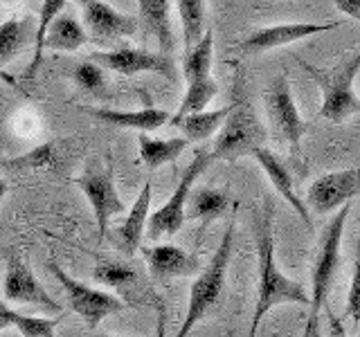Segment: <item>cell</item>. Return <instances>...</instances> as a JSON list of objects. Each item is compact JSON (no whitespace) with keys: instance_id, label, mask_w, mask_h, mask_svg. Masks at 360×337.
Masks as SVG:
<instances>
[{"instance_id":"cell-1","label":"cell","mask_w":360,"mask_h":337,"mask_svg":"<svg viewBox=\"0 0 360 337\" xmlns=\"http://www.w3.org/2000/svg\"><path fill=\"white\" fill-rule=\"evenodd\" d=\"M275 205L268 196L264 198V209L257 225V261H259V286H257V303L252 312L250 337L257 335V329L266 315L281 306V303H300L309 306V295L302 284L284 275L277 265L275 256V236H273Z\"/></svg>"},{"instance_id":"cell-2","label":"cell","mask_w":360,"mask_h":337,"mask_svg":"<svg viewBox=\"0 0 360 337\" xmlns=\"http://www.w3.org/2000/svg\"><path fill=\"white\" fill-rule=\"evenodd\" d=\"M266 140H268V131L264 126V121L259 119L250 97H248L243 74L239 72L232 88L230 112L217 135L212 157H219V160H239V157L252 155L257 149H262Z\"/></svg>"},{"instance_id":"cell-3","label":"cell","mask_w":360,"mask_h":337,"mask_svg":"<svg viewBox=\"0 0 360 337\" xmlns=\"http://www.w3.org/2000/svg\"><path fill=\"white\" fill-rule=\"evenodd\" d=\"M234 230H236V223L232 218L228 227H225V234L217 247V252L212 254L210 263L200 270V275L194 279V284H191L185 322L174 337H187L189 331L219 303L223 288H225V275H228V265L234 252Z\"/></svg>"},{"instance_id":"cell-4","label":"cell","mask_w":360,"mask_h":337,"mask_svg":"<svg viewBox=\"0 0 360 337\" xmlns=\"http://www.w3.org/2000/svg\"><path fill=\"white\" fill-rule=\"evenodd\" d=\"M302 67L307 70L315 84L322 90V108L320 117L329 121H345L347 117L356 115L360 110V99L354 93V81L358 77L360 67V52H354L349 56V61L340 63L331 72H324L320 67H315L311 63L300 61Z\"/></svg>"},{"instance_id":"cell-5","label":"cell","mask_w":360,"mask_h":337,"mask_svg":"<svg viewBox=\"0 0 360 337\" xmlns=\"http://www.w3.org/2000/svg\"><path fill=\"white\" fill-rule=\"evenodd\" d=\"M349 213H352V202L340 207V211L326 223V227L320 234L318 252H315L313 261V272H311V295H309V306L311 315L309 317H320L322 308L326 306V297H329V288L333 284V277L340 265V247H342V234Z\"/></svg>"},{"instance_id":"cell-6","label":"cell","mask_w":360,"mask_h":337,"mask_svg":"<svg viewBox=\"0 0 360 337\" xmlns=\"http://www.w3.org/2000/svg\"><path fill=\"white\" fill-rule=\"evenodd\" d=\"M266 110L273 124L275 138L286 146L292 162L302 168V138L309 131V124L302 119L295 99H292L290 81L284 74H277L266 88Z\"/></svg>"},{"instance_id":"cell-7","label":"cell","mask_w":360,"mask_h":337,"mask_svg":"<svg viewBox=\"0 0 360 337\" xmlns=\"http://www.w3.org/2000/svg\"><path fill=\"white\" fill-rule=\"evenodd\" d=\"M214 160L212 151L200 146V149L194 153V160L189 162V166L183 171V178H180L178 187L174 189L172 198H169L160 209H155L153 213H149V220H146V236L149 241H160L165 236H176L180 232L185 223V202L191 187H194L196 178L205 171L210 166V162Z\"/></svg>"},{"instance_id":"cell-8","label":"cell","mask_w":360,"mask_h":337,"mask_svg":"<svg viewBox=\"0 0 360 337\" xmlns=\"http://www.w3.org/2000/svg\"><path fill=\"white\" fill-rule=\"evenodd\" d=\"M48 270H50V275L56 277V281L61 284L70 308L86 322L90 331L97 329L104 317H108L112 312H120V310H124V306H127L120 297L110 295L108 290L90 288V286L82 284L79 279L70 277L56 261H50Z\"/></svg>"},{"instance_id":"cell-9","label":"cell","mask_w":360,"mask_h":337,"mask_svg":"<svg viewBox=\"0 0 360 337\" xmlns=\"http://www.w3.org/2000/svg\"><path fill=\"white\" fill-rule=\"evenodd\" d=\"M75 185L86 194L88 202L93 205L97 227H99V243H104L108 234V223L112 216L127 211L124 202L112 183V171L110 166H101L99 162H93L86 166V171L75 180Z\"/></svg>"},{"instance_id":"cell-10","label":"cell","mask_w":360,"mask_h":337,"mask_svg":"<svg viewBox=\"0 0 360 337\" xmlns=\"http://www.w3.org/2000/svg\"><path fill=\"white\" fill-rule=\"evenodd\" d=\"M90 61L97 63L101 70H112L120 74H140V72H155L176 81V63L172 56L162 52H149L138 48H117V50H104V52H90Z\"/></svg>"},{"instance_id":"cell-11","label":"cell","mask_w":360,"mask_h":337,"mask_svg":"<svg viewBox=\"0 0 360 337\" xmlns=\"http://www.w3.org/2000/svg\"><path fill=\"white\" fill-rule=\"evenodd\" d=\"M3 295L7 301L25 303V306L41 308L50 315H61V306L32 272V267L18 254H7L5 275H3Z\"/></svg>"},{"instance_id":"cell-12","label":"cell","mask_w":360,"mask_h":337,"mask_svg":"<svg viewBox=\"0 0 360 337\" xmlns=\"http://www.w3.org/2000/svg\"><path fill=\"white\" fill-rule=\"evenodd\" d=\"M358 168H342L315 178L307 191V205L315 213H333L358 196Z\"/></svg>"},{"instance_id":"cell-13","label":"cell","mask_w":360,"mask_h":337,"mask_svg":"<svg viewBox=\"0 0 360 337\" xmlns=\"http://www.w3.org/2000/svg\"><path fill=\"white\" fill-rule=\"evenodd\" d=\"M84 11V29L88 41L108 45L124 37H133L138 32V18L129 14H120L108 3L101 0H79Z\"/></svg>"},{"instance_id":"cell-14","label":"cell","mask_w":360,"mask_h":337,"mask_svg":"<svg viewBox=\"0 0 360 337\" xmlns=\"http://www.w3.org/2000/svg\"><path fill=\"white\" fill-rule=\"evenodd\" d=\"M144 261L149 265V272L155 281H169L176 277H191L200 270V261L196 254L172 243L140 247Z\"/></svg>"},{"instance_id":"cell-15","label":"cell","mask_w":360,"mask_h":337,"mask_svg":"<svg viewBox=\"0 0 360 337\" xmlns=\"http://www.w3.org/2000/svg\"><path fill=\"white\" fill-rule=\"evenodd\" d=\"M338 25H340V22H326V25H315V22H288V25L264 27V29L252 32L250 37L239 45V50H241V54H257V52L275 50V48H281V45H290L300 39L313 37V34L335 29Z\"/></svg>"},{"instance_id":"cell-16","label":"cell","mask_w":360,"mask_h":337,"mask_svg":"<svg viewBox=\"0 0 360 337\" xmlns=\"http://www.w3.org/2000/svg\"><path fill=\"white\" fill-rule=\"evenodd\" d=\"M149 211H151V180H146L140 196L135 198L133 207L129 209L127 218L117 225L115 234H112V241H115V245L127 256H133L142 247Z\"/></svg>"},{"instance_id":"cell-17","label":"cell","mask_w":360,"mask_h":337,"mask_svg":"<svg viewBox=\"0 0 360 337\" xmlns=\"http://www.w3.org/2000/svg\"><path fill=\"white\" fill-rule=\"evenodd\" d=\"M86 115L95 117L97 121H104L108 126H120V128H135L142 133L158 131L172 119V112L165 108H142V110H112V108H90L82 106Z\"/></svg>"},{"instance_id":"cell-18","label":"cell","mask_w":360,"mask_h":337,"mask_svg":"<svg viewBox=\"0 0 360 337\" xmlns=\"http://www.w3.org/2000/svg\"><path fill=\"white\" fill-rule=\"evenodd\" d=\"M257 157V162L262 164V168L266 171L268 180L273 183V187L277 189V194H281V198H284L288 205L297 211V216L307 223V227L311 230L313 227V218H311V211L309 207L304 205V200L295 194V187H292V176H290V168L281 162V157H277L273 151L268 149H257L252 153Z\"/></svg>"},{"instance_id":"cell-19","label":"cell","mask_w":360,"mask_h":337,"mask_svg":"<svg viewBox=\"0 0 360 337\" xmlns=\"http://www.w3.org/2000/svg\"><path fill=\"white\" fill-rule=\"evenodd\" d=\"M230 207H232V198L228 196V191L200 187L196 191H189L185 202V218H194L200 220L202 225H207L221 218Z\"/></svg>"},{"instance_id":"cell-20","label":"cell","mask_w":360,"mask_h":337,"mask_svg":"<svg viewBox=\"0 0 360 337\" xmlns=\"http://www.w3.org/2000/svg\"><path fill=\"white\" fill-rule=\"evenodd\" d=\"M140 5V20L144 29L160 45L162 54L174 50V32L172 20H169V0H138Z\"/></svg>"},{"instance_id":"cell-21","label":"cell","mask_w":360,"mask_h":337,"mask_svg":"<svg viewBox=\"0 0 360 337\" xmlns=\"http://www.w3.org/2000/svg\"><path fill=\"white\" fill-rule=\"evenodd\" d=\"M86 43H88V37H86L84 25L70 14L56 16L43 37V48L61 50V52H75Z\"/></svg>"},{"instance_id":"cell-22","label":"cell","mask_w":360,"mask_h":337,"mask_svg":"<svg viewBox=\"0 0 360 337\" xmlns=\"http://www.w3.org/2000/svg\"><path fill=\"white\" fill-rule=\"evenodd\" d=\"M230 112V104L225 108H217V110H200V112H189V115L174 119L169 124H174L180 131H183V138L189 142H205L210 140L214 133H217L225 117Z\"/></svg>"},{"instance_id":"cell-23","label":"cell","mask_w":360,"mask_h":337,"mask_svg":"<svg viewBox=\"0 0 360 337\" xmlns=\"http://www.w3.org/2000/svg\"><path fill=\"white\" fill-rule=\"evenodd\" d=\"M37 34V20L32 16L11 18L0 25V65L11 61L18 52L25 50V45Z\"/></svg>"},{"instance_id":"cell-24","label":"cell","mask_w":360,"mask_h":337,"mask_svg":"<svg viewBox=\"0 0 360 337\" xmlns=\"http://www.w3.org/2000/svg\"><path fill=\"white\" fill-rule=\"evenodd\" d=\"M138 146H140V160L149 168H158L162 164L174 162L176 157L189 146V140H185V138L160 140V138H151V135L142 133L138 140Z\"/></svg>"},{"instance_id":"cell-25","label":"cell","mask_w":360,"mask_h":337,"mask_svg":"<svg viewBox=\"0 0 360 337\" xmlns=\"http://www.w3.org/2000/svg\"><path fill=\"white\" fill-rule=\"evenodd\" d=\"M212 54H214V34L212 29H205L194 48L185 50L183 72L187 84H200L212 79Z\"/></svg>"},{"instance_id":"cell-26","label":"cell","mask_w":360,"mask_h":337,"mask_svg":"<svg viewBox=\"0 0 360 337\" xmlns=\"http://www.w3.org/2000/svg\"><path fill=\"white\" fill-rule=\"evenodd\" d=\"M56 324H59V317H32V315H22L7 308L0 301V331L14 326L22 337H54Z\"/></svg>"},{"instance_id":"cell-27","label":"cell","mask_w":360,"mask_h":337,"mask_svg":"<svg viewBox=\"0 0 360 337\" xmlns=\"http://www.w3.org/2000/svg\"><path fill=\"white\" fill-rule=\"evenodd\" d=\"M178 14L183 22V43L185 50L194 48L202 37L205 25V0H178Z\"/></svg>"},{"instance_id":"cell-28","label":"cell","mask_w":360,"mask_h":337,"mask_svg":"<svg viewBox=\"0 0 360 337\" xmlns=\"http://www.w3.org/2000/svg\"><path fill=\"white\" fill-rule=\"evenodd\" d=\"M93 279L108 290H124L138 281V270L122 261H99L93 270Z\"/></svg>"},{"instance_id":"cell-29","label":"cell","mask_w":360,"mask_h":337,"mask_svg":"<svg viewBox=\"0 0 360 337\" xmlns=\"http://www.w3.org/2000/svg\"><path fill=\"white\" fill-rule=\"evenodd\" d=\"M217 93H219V84H217V79H214V77L207 79V81H200V84H189L183 104H180L178 112H176V115H172V119H169V121L185 117V115H189V112L205 110V106L214 97H217Z\"/></svg>"},{"instance_id":"cell-30","label":"cell","mask_w":360,"mask_h":337,"mask_svg":"<svg viewBox=\"0 0 360 337\" xmlns=\"http://www.w3.org/2000/svg\"><path fill=\"white\" fill-rule=\"evenodd\" d=\"M56 162H59V149H56L54 142L41 144L37 149H32L30 153L16 157V160L5 162V166H14V168H56Z\"/></svg>"},{"instance_id":"cell-31","label":"cell","mask_w":360,"mask_h":337,"mask_svg":"<svg viewBox=\"0 0 360 337\" xmlns=\"http://www.w3.org/2000/svg\"><path fill=\"white\" fill-rule=\"evenodd\" d=\"M72 79L77 81V86L86 90L90 95H101L104 93V86H106V79H104V70L93 63L90 59L86 61H79L72 70Z\"/></svg>"},{"instance_id":"cell-32","label":"cell","mask_w":360,"mask_h":337,"mask_svg":"<svg viewBox=\"0 0 360 337\" xmlns=\"http://www.w3.org/2000/svg\"><path fill=\"white\" fill-rule=\"evenodd\" d=\"M345 319H352L354 326H358V322H360V263H356L352 281H349V295H347Z\"/></svg>"},{"instance_id":"cell-33","label":"cell","mask_w":360,"mask_h":337,"mask_svg":"<svg viewBox=\"0 0 360 337\" xmlns=\"http://www.w3.org/2000/svg\"><path fill=\"white\" fill-rule=\"evenodd\" d=\"M322 310L326 312V319H329V331H326V337H347L342 317H335V315L329 310V306H324Z\"/></svg>"},{"instance_id":"cell-34","label":"cell","mask_w":360,"mask_h":337,"mask_svg":"<svg viewBox=\"0 0 360 337\" xmlns=\"http://www.w3.org/2000/svg\"><path fill=\"white\" fill-rule=\"evenodd\" d=\"M333 3L349 18H354V20L360 18V0H333Z\"/></svg>"},{"instance_id":"cell-35","label":"cell","mask_w":360,"mask_h":337,"mask_svg":"<svg viewBox=\"0 0 360 337\" xmlns=\"http://www.w3.org/2000/svg\"><path fill=\"white\" fill-rule=\"evenodd\" d=\"M304 337H322L320 317H309V324H307V331H304Z\"/></svg>"},{"instance_id":"cell-36","label":"cell","mask_w":360,"mask_h":337,"mask_svg":"<svg viewBox=\"0 0 360 337\" xmlns=\"http://www.w3.org/2000/svg\"><path fill=\"white\" fill-rule=\"evenodd\" d=\"M155 335L165 337V310H162V306L158 308V333Z\"/></svg>"},{"instance_id":"cell-37","label":"cell","mask_w":360,"mask_h":337,"mask_svg":"<svg viewBox=\"0 0 360 337\" xmlns=\"http://www.w3.org/2000/svg\"><path fill=\"white\" fill-rule=\"evenodd\" d=\"M5 194H7V183L3 178H0V205H3V198H5Z\"/></svg>"},{"instance_id":"cell-38","label":"cell","mask_w":360,"mask_h":337,"mask_svg":"<svg viewBox=\"0 0 360 337\" xmlns=\"http://www.w3.org/2000/svg\"><path fill=\"white\" fill-rule=\"evenodd\" d=\"M97 337H122V335H97Z\"/></svg>"}]
</instances>
